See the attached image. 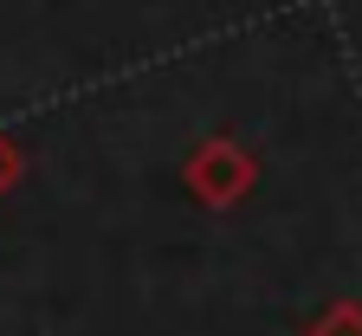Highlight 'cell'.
I'll return each instance as SVG.
<instances>
[{
  "instance_id": "obj_1",
  "label": "cell",
  "mask_w": 362,
  "mask_h": 336,
  "mask_svg": "<svg viewBox=\"0 0 362 336\" xmlns=\"http://www.w3.org/2000/svg\"><path fill=\"white\" fill-rule=\"evenodd\" d=\"M181 181H188V195L201 207H233V201H246V187L259 181V162H252L246 142H233V136H201L194 149H188V162H181Z\"/></svg>"
},
{
  "instance_id": "obj_2",
  "label": "cell",
  "mask_w": 362,
  "mask_h": 336,
  "mask_svg": "<svg viewBox=\"0 0 362 336\" xmlns=\"http://www.w3.org/2000/svg\"><path fill=\"white\" fill-rule=\"evenodd\" d=\"M310 336H362V304H330L310 323Z\"/></svg>"
},
{
  "instance_id": "obj_3",
  "label": "cell",
  "mask_w": 362,
  "mask_h": 336,
  "mask_svg": "<svg viewBox=\"0 0 362 336\" xmlns=\"http://www.w3.org/2000/svg\"><path fill=\"white\" fill-rule=\"evenodd\" d=\"M20 168H26V156H20V142L0 129V195H7V187L20 181Z\"/></svg>"
}]
</instances>
